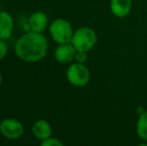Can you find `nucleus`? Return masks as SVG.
Instances as JSON below:
<instances>
[{"instance_id": "f257e3e1", "label": "nucleus", "mask_w": 147, "mask_h": 146, "mask_svg": "<svg viewBox=\"0 0 147 146\" xmlns=\"http://www.w3.org/2000/svg\"><path fill=\"white\" fill-rule=\"evenodd\" d=\"M14 51L18 58L27 63L42 60L48 51V40L41 32L27 31L17 39Z\"/></svg>"}, {"instance_id": "f03ea898", "label": "nucleus", "mask_w": 147, "mask_h": 146, "mask_svg": "<svg viewBox=\"0 0 147 146\" xmlns=\"http://www.w3.org/2000/svg\"><path fill=\"white\" fill-rule=\"evenodd\" d=\"M97 34L92 28L82 26L74 31L71 43L77 51L89 52L97 43Z\"/></svg>"}, {"instance_id": "7ed1b4c3", "label": "nucleus", "mask_w": 147, "mask_h": 146, "mask_svg": "<svg viewBox=\"0 0 147 146\" xmlns=\"http://www.w3.org/2000/svg\"><path fill=\"white\" fill-rule=\"evenodd\" d=\"M74 30L71 23L64 18H56L49 25V34L57 44L71 42Z\"/></svg>"}, {"instance_id": "20e7f679", "label": "nucleus", "mask_w": 147, "mask_h": 146, "mask_svg": "<svg viewBox=\"0 0 147 146\" xmlns=\"http://www.w3.org/2000/svg\"><path fill=\"white\" fill-rule=\"evenodd\" d=\"M66 78L71 85L75 87H83L90 81L91 73L84 63L74 62L68 66L66 70Z\"/></svg>"}, {"instance_id": "39448f33", "label": "nucleus", "mask_w": 147, "mask_h": 146, "mask_svg": "<svg viewBox=\"0 0 147 146\" xmlns=\"http://www.w3.org/2000/svg\"><path fill=\"white\" fill-rule=\"evenodd\" d=\"M0 134L8 140H17L24 134V126L18 119L5 118L0 121Z\"/></svg>"}, {"instance_id": "423d86ee", "label": "nucleus", "mask_w": 147, "mask_h": 146, "mask_svg": "<svg viewBox=\"0 0 147 146\" xmlns=\"http://www.w3.org/2000/svg\"><path fill=\"white\" fill-rule=\"evenodd\" d=\"M76 52L77 50L71 42L58 44L54 50V59L61 64H68L75 60Z\"/></svg>"}, {"instance_id": "0eeeda50", "label": "nucleus", "mask_w": 147, "mask_h": 146, "mask_svg": "<svg viewBox=\"0 0 147 146\" xmlns=\"http://www.w3.org/2000/svg\"><path fill=\"white\" fill-rule=\"evenodd\" d=\"M48 26V16L43 11H35L31 13L28 18V27L29 30L43 33Z\"/></svg>"}, {"instance_id": "6e6552de", "label": "nucleus", "mask_w": 147, "mask_h": 146, "mask_svg": "<svg viewBox=\"0 0 147 146\" xmlns=\"http://www.w3.org/2000/svg\"><path fill=\"white\" fill-rule=\"evenodd\" d=\"M32 134L37 140L42 141L52 136V127L45 119H38L32 125Z\"/></svg>"}, {"instance_id": "1a4fd4ad", "label": "nucleus", "mask_w": 147, "mask_h": 146, "mask_svg": "<svg viewBox=\"0 0 147 146\" xmlns=\"http://www.w3.org/2000/svg\"><path fill=\"white\" fill-rule=\"evenodd\" d=\"M14 30V19L7 11H0V39L7 40Z\"/></svg>"}, {"instance_id": "9d476101", "label": "nucleus", "mask_w": 147, "mask_h": 146, "mask_svg": "<svg viewBox=\"0 0 147 146\" xmlns=\"http://www.w3.org/2000/svg\"><path fill=\"white\" fill-rule=\"evenodd\" d=\"M133 0H110V11L115 17L123 18L130 13Z\"/></svg>"}, {"instance_id": "9b49d317", "label": "nucleus", "mask_w": 147, "mask_h": 146, "mask_svg": "<svg viewBox=\"0 0 147 146\" xmlns=\"http://www.w3.org/2000/svg\"><path fill=\"white\" fill-rule=\"evenodd\" d=\"M136 134L140 139L147 141V110L139 114L136 122Z\"/></svg>"}, {"instance_id": "f8f14e48", "label": "nucleus", "mask_w": 147, "mask_h": 146, "mask_svg": "<svg viewBox=\"0 0 147 146\" xmlns=\"http://www.w3.org/2000/svg\"><path fill=\"white\" fill-rule=\"evenodd\" d=\"M40 145L41 146H63L64 143L60 139L56 138V137L50 136L49 138L45 139V140L40 141Z\"/></svg>"}, {"instance_id": "ddd939ff", "label": "nucleus", "mask_w": 147, "mask_h": 146, "mask_svg": "<svg viewBox=\"0 0 147 146\" xmlns=\"http://www.w3.org/2000/svg\"><path fill=\"white\" fill-rule=\"evenodd\" d=\"M8 53V45L6 40L0 39V61L3 60Z\"/></svg>"}, {"instance_id": "4468645a", "label": "nucleus", "mask_w": 147, "mask_h": 146, "mask_svg": "<svg viewBox=\"0 0 147 146\" xmlns=\"http://www.w3.org/2000/svg\"><path fill=\"white\" fill-rule=\"evenodd\" d=\"M87 60V52L85 51H77L75 55V61L79 63H85Z\"/></svg>"}, {"instance_id": "2eb2a0df", "label": "nucleus", "mask_w": 147, "mask_h": 146, "mask_svg": "<svg viewBox=\"0 0 147 146\" xmlns=\"http://www.w3.org/2000/svg\"><path fill=\"white\" fill-rule=\"evenodd\" d=\"M2 81H3V76H2V73L0 72V86L2 84Z\"/></svg>"}, {"instance_id": "dca6fc26", "label": "nucleus", "mask_w": 147, "mask_h": 146, "mask_svg": "<svg viewBox=\"0 0 147 146\" xmlns=\"http://www.w3.org/2000/svg\"><path fill=\"white\" fill-rule=\"evenodd\" d=\"M133 1H140V0H133Z\"/></svg>"}]
</instances>
